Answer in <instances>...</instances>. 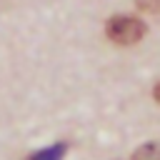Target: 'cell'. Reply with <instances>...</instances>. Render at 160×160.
Returning <instances> with one entry per match:
<instances>
[{
	"instance_id": "6da1fadb",
	"label": "cell",
	"mask_w": 160,
	"mask_h": 160,
	"mask_svg": "<svg viewBox=\"0 0 160 160\" xmlns=\"http://www.w3.org/2000/svg\"><path fill=\"white\" fill-rule=\"evenodd\" d=\"M105 32L115 45H135L145 35V22L132 15H115L108 20Z\"/></svg>"
},
{
	"instance_id": "7a4b0ae2",
	"label": "cell",
	"mask_w": 160,
	"mask_h": 160,
	"mask_svg": "<svg viewBox=\"0 0 160 160\" xmlns=\"http://www.w3.org/2000/svg\"><path fill=\"white\" fill-rule=\"evenodd\" d=\"M68 152V145L65 142H55L50 148H42L38 152H32L28 160H62V155Z\"/></svg>"
},
{
	"instance_id": "3957f363",
	"label": "cell",
	"mask_w": 160,
	"mask_h": 160,
	"mask_svg": "<svg viewBox=\"0 0 160 160\" xmlns=\"http://www.w3.org/2000/svg\"><path fill=\"white\" fill-rule=\"evenodd\" d=\"M132 160H160V148H158L155 142L142 145V148H138V150L132 152Z\"/></svg>"
},
{
	"instance_id": "277c9868",
	"label": "cell",
	"mask_w": 160,
	"mask_h": 160,
	"mask_svg": "<svg viewBox=\"0 0 160 160\" xmlns=\"http://www.w3.org/2000/svg\"><path fill=\"white\" fill-rule=\"evenodd\" d=\"M140 10H150V12H160V0H138Z\"/></svg>"
},
{
	"instance_id": "5b68a950",
	"label": "cell",
	"mask_w": 160,
	"mask_h": 160,
	"mask_svg": "<svg viewBox=\"0 0 160 160\" xmlns=\"http://www.w3.org/2000/svg\"><path fill=\"white\" fill-rule=\"evenodd\" d=\"M155 100H158V102H160V82H158V85H155Z\"/></svg>"
}]
</instances>
